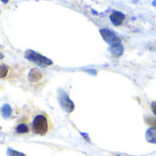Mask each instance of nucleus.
Here are the masks:
<instances>
[{"instance_id":"obj_1","label":"nucleus","mask_w":156,"mask_h":156,"mask_svg":"<svg viewBox=\"0 0 156 156\" xmlns=\"http://www.w3.org/2000/svg\"><path fill=\"white\" fill-rule=\"evenodd\" d=\"M25 58L28 61H30L41 67H47V66H51L53 64V62L51 59L47 58L46 56L37 52V51H34L32 50H27L25 51Z\"/></svg>"},{"instance_id":"obj_2","label":"nucleus","mask_w":156,"mask_h":156,"mask_svg":"<svg viewBox=\"0 0 156 156\" xmlns=\"http://www.w3.org/2000/svg\"><path fill=\"white\" fill-rule=\"evenodd\" d=\"M48 129H49V124H48L47 118L41 114L37 115L32 121V131L35 134L44 136L45 134H47Z\"/></svg>"},{"instance_id":"obj_3","label":"nucleus","mask_w":156,"mask_h":156,"mask_svg":"<svg viewBox=\"0 0 156 156\" xmlns=\"http://www.w3.org/2000/svg\"><path fill=\"white\" fill-rule=\"evenodd\" d=\"M58 101L61 108L67 113H72L75 108L74 103L70 98L68 94L62 89H60L58 91Z\"/></svg>"},{"instance_id":"obj_4","label":"nucleus","mask_w":156,"mask_h":156,"mask_svg":"<svg viewBox=\"0 0 156 156\" xmlns=\"http://www.w3.org/2000/svg\"><path fill=\"white\" fill-rule=\"evenodd\" d=\"M99 33H100L102 39L104 40V41H106L110 46L118 44V43H121V40L117 35V32L111 29H108V28L100 29Z\"/></svg>"},{"instance_id":"obj_5","label":"nucleus","mask_w":156,"mask_h":156,"mask_svg":"<svg viewBox=\"0 0 156 156\" xmlns=\"http://www.w3.org/2000/svg\"><path fill=\"white\" fill-rule=\"evenodd\" d=\"M125 18H126V15L123 12L117 11V10L112 11L110 16H109L110 21L114 26H120L123 23Z\"/></svg>"},{"instance_id":"obj_6","label":"nucleus","mask_w":156,"mask_h":156,"mask_svg":"<svg viewBox=\"0 0 156 156\" xmlns=\"http://www.w3.org/2000/svg\"><path fill=\"white\" fill-rule=\"evenodd\" d=\"M43 74L42 73L37 69V68H33L30 71L29 73V75H28V80L30 82V83H36L38 81H40L41 78H42Z\"/></svg>"},{"instance_id":"obj_7","label":"nucleus","mask_w":156,"mask_h":156,"mask_svg":"<svg viewBox=\"0 0 156 156\" xmlns=\"http://www.w3.org/2000/svg\"><path fill=\"white\" fill-rule=\"evenodd\" d=\"M109 51L114 57L119 58V57L122 56V54L124 53V46L121 43H118V44L110 46Z\"/></svg>"},{"instance_id":"obj_8","label":"nucleus","mask_w":156,"mask_h":156,"mask_svg":"<svg viewBox=\"0 0 156 156\" xmlns=\"http://www.w3.org/2000/svg\"><path fill=\"white\" fill-rule=\"evenodd\" d=\"M145 138L148 142L156 144V130L151 128L148 129L145 132Z\"/></svg>"},{"instance_id":"obj_9","label":"nucleus","mask_w":156,"mask_h":156,"mask_svg":"<svg viewBox=\"0 0 156 156\" xmlns=\"http://www.w3.org/2000/svg\"><path fill=\"white\" fill-rule=\"evenodd\" d=\"M1 112H2L3 117L8 119L12 115V108L10 107L9 104H4L1 108Z\"/></svg>"},{"instance_id":"obj_10","label":"nucleus","mask_w":156,"mask_h":156,"mask_svg":"<svg viewBox=\"0 0 156 156\" xmlns=\"http://www.w3.org/2000/svg\"><path fill=\"white\" fill-rule=\"evenodd\" d=\"M144 121L147 125H149L151 129L156 130V117L148 116L144 118Z\"/></svg>"},{"instance_id":"obj_11","label":"nucleus","mask_w":156,"mask_h":156,"mask_svg":"<svg viewBox=\"0 0 156 156\" xmlns=\"http://www.w3.org/2000/svg\"><path fill=\"white\" fill-rule=\"evenodd\" d=\"M16 131L17 133H20V134H25V133H28L30 129H29V127L25 123H20L17 126Z\"/></svg>"},{"instance_id":"obj_12","label":"nucleus","mask_w":156,"mask_h":156,"mask_svg":"<svg viewBox=\"0 0 156 156\" xmlns=\"http://www.w3.org/2000/svg\"><path fill=\"white\" fill-rule=\"evenodd\" d=\"M7 156H27V155L23 152H20V151H18L11 148H9L7 151Z\"/></svg>"},{"instance_id":"obj_13","label":"nucleus","mask_w":156,"mask_h":156,"mask_svg":"<svg viewBox=\"0 0 156 156\" xmlns=\"http://www.w3.org/2000/svg\"><path fill=\"white\" fill-rule=\"evenodd\" d=\"M9 73V68L5 64H0V78H5Z\"/></svg>"},{"instance_id":"obj_14","label":"nucleus","mask_w":156,"mask_h":156,"mask_svg":"<svg viewBox=\"0 0 156 156\" xmlns=\"http://www.w3.org/2000/svg\"><path fill=\"white\" fill-rule=\"evenodd\" d=\"M151 111H152L153 115L156 117V101L151 102Z\"/></svg>"},{"instance_id":"obj_15","label":"nucleus","mask_w":156,"mask_h":156,"mask_svg":"<svg viewBox=\"0 0 156 156\" xmlns=\"http://www.w3.org/2000/svg\"><path fill=\"white\" fill-rule=\"evenodd\" d=\"M81 133V135L87 140V141H90V139H89V135L87 134V133H85V132H80Z\"/></svg>"},{"instance_id":"obj_16","label":"nucleus","mask_w":156,"mask_h":156,"mask_svg":"<svg viewBox=\"0 0 156 156\" xmlns=\"http://www.w3.org/2000/svg\"><path fill=\"white\" fill-rule=\"evenodd\" d=\"M3 4H8L9 3V0H2V1H1Z\"/></svg>"},{"instance_id":"obj_17","label":"nucleus","mask_w":156,"mask_h":156,"mask_svg":"<svg viewBox=\"0 0 156 156\" xmlns=\"http://www.w3.org/2000/svg\"><path fill=\"white\" fill-rule=\"evenodd\" d=\"M4 58V54L3 53H1V52H0V60H2Z\"/></svg>"},{"instance_id":"obj_18","label":"nucleus","mask_w":156,"mask_h":156,"mask_svg":"<svg viewBox=\"0 0 156 156\" xmlns=\"http://www.w3.org/2000/svg\"><path fill=\"white\" fill-rule=\"evenodd\" d=\"M151 5H152L153 7H156V0H155V1H152V2H151Z\"/></svg>"},{"instance_id":"obj_19","label":"nucleus","mask_w":156,"mask_h":156,"mask_svg":"<svg viewBox=\"0 0 156 156\" xmlns=\"http://www.w3.org/2000/svg\"><path fill=\"white\" fill-rule=\"evenodd\" d=\"M116 156H121V155H116Z\"/></svg>"}]
</instances>
